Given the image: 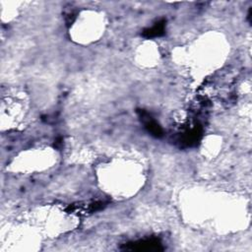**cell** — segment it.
<instances>
[{
	"label": "cell",
	"instance_id": "cell-1",
	"mask_svg": "<svg viewBox=\"0 0 252 252\" xmlns=\"http://www.w3.org/2000/svg\"><path fill=\"white\" fill-rule=\"evenodd\" d=\"M122 249L130 251H162L163 247L158 239H146L124 244Z\"/></svg>",
	"mask_w": 252,
	"mask_h": 252
},
{
	"label": "cell",
	"instance_id": "cell-2",
	"mask_svg": "<svg viewBox=\"0 0 252 252\" xmlns=\"http://www.w3.org/2000/svg\"><path fill=\"white\" fill-rule=\"evenodd\" d=\"M139 113H140V117L144 121L145 127L149 131V133H151L153 136H155L157 138H159L163 135V132H162V129L160 128V126L148 113H146L145 111H142V110H140Z\"/></svg>",
	"mask_w": 252,
	"mask_h": 252
},
{
	"label": "cell",
	"instance_id": "cell-3",
	"mask_svg": "<svg viewBox=\"0 0 252 252\" xmlns=\"http://www.w3.org/2000/svg\"><path fill=\"white\" fill-rule=\"evenodd\" d=\"M164 27H165V21L161 20V21L156 23L152 28L146 29L142 34H143V36H145L147 38L160 36L164 33Z\"/></svg>",
	"mask_w": 252,
	"mask_h": 252
}]
</instances>
